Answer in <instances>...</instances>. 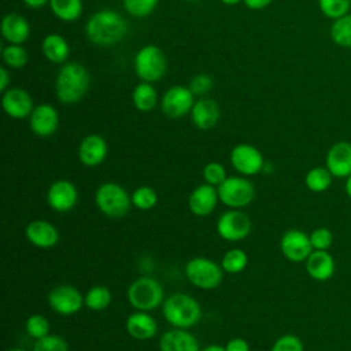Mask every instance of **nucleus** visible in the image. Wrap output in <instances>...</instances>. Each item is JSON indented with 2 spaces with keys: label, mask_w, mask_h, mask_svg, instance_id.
<instances>
[{
  "label": "nucleus",
  "mask_w": 351,
  "mask_h": 351,
  "mask_svg": "<svg viewBox=\"0 0 351 351\" xmlns=\"http://www.w3.org/2000/svg\"><path fill=\"white\" fill-rule=\"evenodd\" d=\"M222 267L214 261L196 256L192 258L185 266L186 278L192 285L200 289H214L222 281Z\"/></svg>",
  "instance_id": "0eeeda50"
},
{
  "label": "nucleus",
  "mask_w": 351,
  "mask_h": 351,
  "mask_svg": "<svg viewBox=\"0 0 351 351\" xmlns=\"http://www.w3.org/2000/svg\"><path fill=\"white\" fill-rule=\"evenodd\" d=\"M332 180H333V176L330 174V171L326 167L317 166L307 171V174L304 177V184L308 191H311L314 193H321L330 188Z\"/></svg>",
  "instance_id": "c85d7f7f"
},
{
  "label": "nucleus",
  "mask_w": 351,
  "mask_h": 351,
  "mask_svg": "<svg viewBox=\"0 0 351 351\" xmlns=\"http://www.w3.org/2000/svg\"><path fill=\"white\" fill-rule=\"evenodd\" d=\"M232 166L243 176H255L263 169V155L262 152L247 143L237 144L230 151Z\"/></svg>",
  "instance_id": "ddd939ff"
},
{
  "label": "nucleus",
  "mask_w": 351,
  "mask_h": 351,
  "mask_svg": "<svg viewBox=\"0 0 351 351\" xmlns=\"http://www.w3.org/2000/svg\"><path fill=\"white\" fill-rule=\"evenodd\" d=\"M78 200L75 185L69 180H56L47 192V202L53 211L66 213L74 208Z\"/></svg>",
  "instance_id": "2eb2a0df"
},
{
  "label": "nucleus",
  "mask_w": 351,
  "mask_h": 351,
  "mask_svg": "<svg viewBox=\"0 0 351 351\" xmlns=\"http://www.w3.org/2000/svg\"><path fill=\"white\" fill-rule=\"evenodd\" d=\"M203 178L207 184L219 186L228 178V176H226V170H225L223 165H221L218 162H208L203 167Z\"/></svg>",
  "instance_id": "58836bf2"
},
{
  "label": "nucleus",
  "mask_w": 351,
  "mask_h": 351,
  "mask_svg": "<svg viewBox=\"0 0 351 351\" xmlns=\"http://www.w3.org/2000/svg\"><path fill=\"white\" fill-rule=\"evenodd\" d=\"M25 234L26 239L38 248H52L59 240L56 228L44 219H36L27 223Z\"/></svg>",
  "instance_id": "4be33fe9"
},
{
  "label": "nucleus",
  "mask_w": 351,
  "mask_h": 351,
  "mask_svg": "<svg viewBox=\"0 0 351 351\" xmlns=\"http://www.w3.org/2000/svg\"><path fill=\"white\" fill-rule=\"evenodd\" d=\"M219 200L230 208H241L248 206L255 196V188L251 181L244 177H228L217 186Z\"/></svg>",
  "instance_id": "6e6552de"
},
{
  "label": "nucleus",
  "mask_w": 351,
  "mask_h": 351,
  "mask_svg": "<svg viewBox=\"0 0 351 351\" xmlns=\"http://www.w3.org/2000/svg\"><path fill=\"white\" fill-rule=\"evenodd\" d=\"M90 75L80 62H66L60 66L55 78V95L63 104H74L88 93Z\"/></svg>",
  "instance_id": "f03ea898"
},
{
  "label": "nucleus",
  "mask_w": 351,
  "mask_h": 351,
  "mask_svg": "<svg viewBox=\"0 0 351 351\" xmlns=\"http://www.w3.org/2000/svg\"><path fill=\"white\" fill-rule=\"evenodd\" d=\"M325 167L335 178H347L351 174V143L340 140L332 144L326 152Z\"/></svg>",
  "instance_id": "f3484780"
},
{
  "label": "nucleus",
  "mask_w": 351,
  "mask_h": 351,
  "mask_svg": "<svg viewBox=\"0 0 351 351\" xmlns=\"http://www.w3.org/2000/svg\"><path fill=\"white\" fill-rule=\"evenodd\" d=\"M274 0H243V3L245 4L247 8L252 10V11H259L263 10L266 7H269Z\"/></svg>",
  "instance_id": "c03bdc74"
},
{
  "label": "nucleus",
  "mask_w": 351,
  "mask_h": 351,
  "mask_svg": "<svg viewBox=\"0 0 351 351\" xmlns=\"http://www.w3.org/2000/svg\"><path fill=\"white\" fill-rule=\"evenodd\" d=\"M158 92L151 82L140 81L132 90V103L140 112H151L158 104Z\"/></svg>",
  "instance_id": "bb28decb"
},
{
  "label": "nucleus",
  "mask_w": 351,
  "mask_h": 351,
  "mask_svg": "<svg viewBox=\"0 0 351 351\" xmlns=\"http://www.w3.org/2000/svg\"><path fill=\"white\" fill-rule=\"evenodd\" d=\"M22 1L26 7L33 8V10H38V8H43L49 4V0H22Z\"/></svg>",
  "instance_id": "49530a36"
},
{
  "label": "nucleus",
  "mask_w": 351,
  "mask_h": 351,
  "mask_svg": "<svg viewBox=\"0 0 351 351\" xmlns=\"http://www.w3.org/2000/svg\"><path fill=\"white\" fill-rule=\"evenodd\" d=\"M160 351H200L196 337L186 329L174 328L159 339Z\"/></svg>",
  "instance_id": "b1692460"
},
{
  "label": "nucleus",
  "mask_w": 351,
  "mask_h": 351,
  "mask_svg": "<svg viewBox=\"0 0 351 351\" xmlns=\"http://www.w3.org/2000/svg\"><path fill=\"white\" fill-rule=\"evenodd\" d=\"M304 263L307 274L315 281H328L335 274V259L328 251L313 250Z\"/></svg>",
  "instance_id": "5701e85b"
},
{
  "label": "nucleus",
  "mask_w": 351,
  "mask_h": 351,
  "mask_svg": "<svg viewBox=\"0 0 351 351\" xmlns=\"http://www.w3.org/2000/svg\"><path fill=\"white\" fill-rule=\"evenodd\" d=\"M329 34L336 45L351 48V12L335 19L330 25Z\"/></svg>",
  "instance_id": "c756f323"
},
{
  "label": "nucleus",
  "mask_w": 351,
  "mask_h": 351,
  "mask_svg": "<svg viewBox=\"0 0 351 351\" xmlns=\"http://www.w3.org/2000/svg\"><path fill=\"white\" fill-rule=\"evenodd\" d=\"M248 265V255L241 248H232L225 252L221 261V267L223 271L230 274L241 273Z\"/></svg>",
  "instance_id": "2f4dec72"
},
{
  "label": "nucleus",
  "mask_w": 351,
  "mask_h": 351,
  "mask_svg": "<svg viewBox=\"0 0 351 351\" xmlns=\"http://www.w3.org/2000/svg\"><path fill=\"white\" fill-rule=\"evenodd\" d=\"M202 351H225V347H221L218 344H210V346L204 347Z\"/></svg>",
  "instance_id": "09e8293b"
},
{
  "label": "nucleus",
  "mask_w": 351,
  "mask_h": 351,
  "mask_svg": "<svg viewBox=\"0 0 351 351\" xmlns=\"http://www.w3.org/2000/svg\"><path fill=\"white\" fill-rule=\"evenodd\" d=\"M49 307L60 315H74L77 314L84 303V296L73 285H58L52 288L48 293Z\"/></svg>",
  "instance_id": "9b49d317"
},
{
  "label": "nucleus",
  "mask_w": 351,
  "mask_h": 351,
  "mask_svg": "<svg viewBox=\"0 0 351 351\" xmlns=\"http://www.w3.org/2000/svg\"><path fill=\"white\" fill-rule=\"evenodd\" d=\"M308 236L313 250L328 251L333 244V233L328 228H317Z\"/></svg>",
  "instance_id": "ea45409f"
},
{
  "label": "nucleus",
  "mask_w": 351,
  "mask_h": 351,
  "mask_svg": "<svg viewBox=\"0 0 351 351\" xmlns=\"http://www.w3.org/2000/svg\"><path fill=\"white\" fill-rule=\"evenodd\" d=\"M32 351H69V344L60 336L47 335L34 341Z\"/></svg>",
  "instance_id": "4c0bfd02"
},
{
  "label": "nucleus",
  "mask_w": 351,
  "mask_h": 351,
  "mask_svg": "<svg viewBox=\"0 0 351 351\" xmlns=\"http://www.w3.org/2000/svg\"><path fill=\"white\" fill-rule=\"evenodd\" d=\"M318 8L322 15L335 21L350 12L351 0H318Z\"/></svg>",
  "instance_id": "72a5a7b5"
},
{
  "label": "nucleus",
  "mask_w": 351,
  "mask_h": 351,
  "mask_svg": "<svg viewBox=\"0 0 351 351\" xmlns=\"http://www.w3.org/2000/svg\"><path fill=\"white\" fill-rule=\"evenodd\" d=\"M51 12L62 22L77 21L84 11L82 0H49Z\"/></svg>",
  "instance_id": "cd10ccee"
},
{
  "label": "nucleus",
  "mask_w": 351,
  "mask_h": 351,
  "mask_svg": "<svg viewBox=\"0 0 351 351\" xmlns=\"http://www.w3.org/2000/svg\"><path fill=\"white\" fill-rule=\"evenodd\" d=\"M10 84H11V77L7 70V66H1V69H0V90L1 92L7 90L10 88Z\"/></svg>",
  "instance_id": "a18cd8bd"
},
{
  "label": "nucleus",
  "mask_w": 351,
  "mask_h": 351,
  "mask_svg": "<svg viewBox=\"0 0 351 351\" xmlns=\"http://www.w3.org/2000/svg\"><path fill=\"white\" fill-rule=\"evenodd\" d=\"M193 104L195 95L189 86L185 85H171L160 97V110L171 119H178L191 114Z\"/></svg>",
  "instance_id": "1a4fd4ad"
},
{
  "label": "nucleus",
  "mask_w": 351,
  "mask_h": 351,
  "mask_svg": "<svg viewBox=\"0 0 351 351\" xmlns=\"http://www.w3.org/2000/svg\"><path fill=\"white\" fill-rule=\"evenodd\" d=\"M95 203L97 208L110 218H121L128 214L132 196L128 191L115 182L101 184L95 193Z\"/></svg>",
  "instance_id": "423d86ee"
},
{
  "label": "nucleus",
  "mask_w": 351,
  "mask_h": 351,
  "mask_svg": "<svg viewBox=\"0 0 351 351\" xmlns=\"http://www.w3.org/2000/svg\"><path fill=\"white\" fill-rule=\"evenodd\" d=\"M126 33V19L112 8L96 11L85 23L86 38L96 47H112L122 41Z\"/></svg>",
  "instance_id": "f257e3e1"
},
{
  "label": "nucleus",
  "mask_w": 351,
  "mask_h": 351,
  "mask_svg": "<svg viewBox=\"0 0 351 351\" xmlns=\"http://www.w3.org/2000/svg\"><path fill=\"white\" fill-rule=\"evenodd\" d=\"M126 330L136 340H149L156 335L158 325L152 315L145 311H137L128 317Z\"/></svg>",
  "instance_id": "393cba45"
},
{
  "label": "nucleus",
  "mask_w": 351,
  "mask_h": 351,
  "mask_svg": "<svg viewBox=\"0 0 351 351\" xmlns=\"http://www.w3.org/2000/svg\"><path fill=\"white\" fill-rule=\"evenodd\" d=\"M84 303L89 310H93V311L104 310L111 303V292L104 285H95L85 293Z\"/></svg>",
  "instance_id": "473e14b6"
},
{
  "label": "nucleus",
  "mask_w": 351,
  "mask_h": 351,
  "mask_svg": "<svg viewBox=\"0 0 351 351\" xmlns=\"http://www.w3.org/2000/svg\"><path fill=\"white\" fill-rule=\"evenodd\" d=\"M221 3H223L225 5H237L240 4L243 0H219Z\"/></svg>",
  "instance_id": "8fccbe9b"
},
{
  "label": "nucleus",
  "mask_w": 351,
  "mask_h": 351,
  "mask_svg": "<svg viewBox=\"0 0 351 351\" xmlns=\"http://www.w3.org/2000/svg\"><path fill=\"white\" fill-rule=\"evenodd\" d=\"M270 351H304V346L296 335L287 333L274 341Z\"/></svg>",
  "instance_id": "79ce46f5"
},
{
  "label": "nucleus",
  "mask_w": 351,
  "mask_h": 351,
  "mask_svg": "<svg viewBox=\"0 0 351 351\" xmlns=\"http://www.w3.org/2000/svg\"><path fill=\"white\" fill-rule=\"evenodd\" d=\"M165 319L180 329H189L197 325L202 319V307L191 295L177 292L170 295L162 303Z\"/></svg>",
  "instance_id": "7ed1b4c3"
},
{
  "label": "nucleus",
  "mask_w": 351,
  "mask_h": 351,
  "mask_svg": "<svg viewBox=\"0 0 351 351\" xmlns=\"http://www.w3.org/2000/svg\"><path fill=\"white\" fill-rule=\"evenodd\" d=\"M251 229L252 222L250 217L237 208L225 211L217 221V232L226 241L244 240Z\"/></svg>",
  "instance_id": "9d476101"
},
{
  "label": "nucleus",
  "mask_w": 351,
  "mask_h": 351,
  "mask_svg": "<svg viewBox=\"0 0 351 351\" xmlns=\"http://www.w3.org/2000/svg\"><path fill=\"white\" fill-rule=\"evenodd\" d=\"M185 1H199V0H185Z\"/></svg>",
  "instance_id": "603ef678"
},
{
  "label": "nucleus",
  "mask_w": 351,
  "mask_h": 351,
  "mask_svg": "<svg viewBox=\"0 0 351 351\" xmlns=\"http://www.w3.org/2000/svg\"><path fill=\"white\" fill-rule=\"evenodd\" d=\"M1 58H3L4 66L14 70H19L25 67L29 62L27 51L21 44H7L5 47H3Z\"/></svg>",
  "instance_id": "7c9ffc66"
},
{
  "label": "nucleus",
  "mask_w": 351,
  "mask_h": 351,
  "mask_svg": "<svg viewBox=\"0 0 351 351\" xmlns=\"http://www.w3.org/2000/svg\"><path fill=\"white\" fill-rule=\"evenodd\" d=\"M30 130L38 137L52 136L59 126V114L49 103H41L34 107L29 117Z\"/></svg>",
  "instance_id": "dca6fc26"
},
{
  "label": "nucleus",
  "mask_w": 351,
  "mask_h": 351,
  "mask_svg": "<svg viewBox=\"0 0 351 351\" xmlns=\"http://www.w3.org/2000/svg\"><path fill=\"white\" fill-rule=\"evenodd\" d=\"M1 107L10 118L23 119L30 117L36 106L33 103V97L27 90L19 86H10L7 90L3 92Z\"/></svg>",
  "instance_id": "4468645a"
},
{
  "label": "nucleus",
  "mask_w": 351,
  "mask_h": 351,
  "mask_svg": "<svg viewBox=\"0 0 351 351\" xmlns=\"http://www.w3.org/2000/svg\"><path fill=\"white\" fill-rule=\"evenodd\" d=\"M219 195L218 189L210 184H202L196 186L188 199V206L192 214L197 217H207L217 207Z\"/></svg>",
  "instance_id": "a211bd4d"
},
{
  "label": "nucleus",
  "mask_w": 351,
  "mask_h": 351,
  "mask_svg": "<svg viewBox=\"0 0 351 351\" xmlns=\"http://www.w3.org/2000/svg\"><path fill=\"white\" fill-rule=\"evenodd\" d=\"M41 52L51 63L63 64L70 56V45L62 34L49 33L41 41Z\"/></svg>",
  "instance_id": "a878e982"
},
{
  "label": "nucleus",
  "mask_w": 351,
  "mask_h": 351,
  "mask_svg": "<svg viewBox=\"0 0 351 351\" xmlns=\"http://www.w3.org/2000/svg\"><path fill=\"white\" fill-rule=\"evenodd\" d=\"M134 73L140 81L158 82L167 71V59L165 52L154 44L141 47L134 55Z\"/></svg>",
  "instance_id": "20e7f679"
},
{
  "label": "nucleus",
  "mask_w": 351,
  "mask_h": 351,
  "mask_svg": "<svg viewBox=\"0 0 351 351\" xmlns=\"http://www.w3.org/2000/svg\"><path fill=\"white\" fill-rule=\"evenodd\" d=\"M344 191H346V195L351 199V174L346 178V182H344Z\"/></svg>",
  "instance_id": "de8ad7c7"
},
{
  "label": "nucleus",
  "mask_w": 351,
  "mask_h": 351,
  "mask_svg": "<svg viewBox=\"0 0 351 351\" xmlns=\"http://www.w3.org/2000/svg\"><path fill=\"white\" fill-rule=\"evenodd\" d=\"M126 296L130 306L137 311H151L163 303L165 291L159 281L143 276L129 285Z\"/></svg>",
  "instance_id": "39448f33"
},
{
  "label": "nucleus",
  "mask_w": 351,
  "mask_h": 351,
  "mask_svg": "<svg viewBox=\"0 0 351 351\" xmlns=\"http://www.w3.org/2000/svg\"><path fill=\"white\" fill-rule=\"evenodd\" d=\"M158 202V195L156 191L151 186H138L137 189L133 191L132 193V204L138 208V210H151L152 207H155Z\"/></svg>",
  "instance_id": "f704fd0d"
},
{
  "label": "nucleus",
  "mask_w": 351,
  "mask_h": 351,
  "mask_svg": "<svg viewBox=\"0 0 351 351\" xmlns=\"http://www.w3.org/2000/svg\"><path fill=\"white\" fill-rule=\"evenodd\" d=\"M159 0H122L125 11L134 18H144L151 15Z\"/></svg>",
  "instance_id": "c9c22d12"
},
{
  "label": "nucleus",
  "mask_w": 351,
  "mask_h": 351,
  "mask_svg": "<svg viewBox=\"0 0 351 351\" xmlns=\"http://www.w3.org/2000/svg\"><path fill=\"white\" fill-rule=\"evenodd\" d=\"M280 250L289 262H306L308 255L313 252L310 236L303 230L289 229L280 239Z\"/></svg>",
  "instance_id": "f8f14e48"
},
{
  "label": "nucleus",
  "mask_w": 351,
  "mask_h": 351,
  "mask_svg": "<svg viewBox=\"0 0 351 351\" xmlns=\"http://www.w3.org/2000/svg\"><path fill=\"white\" fill-rule=\"evenodd\" d=\"M8 351H26V350H23V348H11Z\"/></svg>",
  "instance_id": "3c124183"
},
{
  "label": "nucleus",
  "mask_w": 351,
  "mask_h": 351,
  "mask_svg": "<svg viewBox=\"0 0 351 351\" xmlns=\"http://www.w3.org/2000/svg\"><path fill=\"white\" fill-rule=\"evenodd\" d=\"M25 329H26V333L32 339L38 340V339L49 335V322L44 315L33 314L26 319Z\"/></svg>",
  "instance_id": "e433bc0d"
},
{
  "label": "nucleus",
  "mask_w": 351,
  "mask_h": 351,
  "mask_svg": "<svg viewBox=\"0 0 351 351\" xmlns=\"http://www.w3.org/2000/svg\"><path fill=\"white\" fill-rule=\"evenodd\" d=\"M225 351H250V344L241 337H234L226 343Z\"/></svg>",
  "instance_id": "37998d69"
},
{
  "label": "nucleus",
  "mask_w": 351,
  "mask_h": 351,
  "mask_svg": "<svg viewBox=\"0 0 351 351\" xmlns=\"http://www.w3.org/2000/svg\"><path fill=\"white\" fill-rule=\"evenodd\" d=\"M0 32L3 38L8 44L22 45L30 36V25L23 15L18 12H10L4 15L0 26Z\"/></svg>",
  "instance_id": "412c9836"
},
{
  "label": "nucleus",
  "mask_w": 351,
  "mask_h": 351,
  "mask_svg": "<svg viewBox=\"0 0 351 351\" xmlns=\"http://www.w3.org/2000/svg\"><path fill=\"white\" fill-rule=\"evenodd\" d=\"M108 152L107 141L100 134L85 136L78 145V158L82 165L95 167L103 163Z\"/></svg>",
  "instance_id": "aec40b11"
},
{
  "label": "nucleus",
  "mask_w": 351,
  "mask_h": 351,
  "mask_svg": "<svg viewBox=\"0 0 351 351\" xmlns=\"http://www.w3.org/2000/svg\"><path fill=\"white\" fill-rule=\"evenodd\" d=\"M219 118H221V108L214 99L203 96L195 100V104L191 110V119L197 129L200 130L211 129L218 123Z\"/></svg>",
  "instance_id": "6ab92c4d"
},
{
  "label": "nucleus",
  "mask_w": 351,
  "mask_h": 351,
  "mask_svg": "<svg viewBox=\"0 0 351 351\" xmlns=\"http://www.w3.org/2000/svg\"><path fill=\"white\" fill-rule=\"evenodd\" d=\"M213 86H214V80L210 74H206V73H199L193 75L189 82V89L192 90V93L200 97L207 95L213 89Z\"/></svg>",
  "instance_id": "a19ab883"
}]
</instances>
